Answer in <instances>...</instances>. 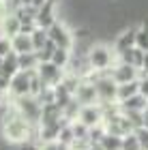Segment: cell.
<instances>
[{
	"label": "cell",
	"instance_id": "cell-1",
	"mask_svg": "<svg viewBox=\"0 0 148 150\" xmlns=\"http://www.w3.org/2000/svg\"><path fill=\"white\" fill-rule=\"evenodd\" d=\"M0 129H2L4 139L11 142V144H26V142H30L32 133H35V125H30L13 105H9L6 112L2 114Z\"/></svg>",
	"mask_w": 148,
	"mask_h": 150
},
{
	"label": "cell",
	"instance_id": "cell-2",
	"mask_svg": "<svg viewBox=\"0 0 148 150\" xmlns=\"http://www.w3.org/2000/svg\"><path fill=\"white\" fill-rule=\"evenodd\" d=\"M86 64L97 73H110L116 64V54L107 43H92L86 52Z\"/></svg>",
	"mask_w": 148,
	"mask_h": 150
},
{
	"label": "cell",
	"instance_id": "cell-3",
	"mask_svg": "<svg viewBox=\"0 0 148 150\" xmlns=\"http://www.w3.org/2000/svg\"><path fill=\"white\" fill-rule=\"evenodd\" d=\"M15 110L24 116L26 120L30 122V125H39V118H41V110H43V105L39 103V99L37 97H32V94H26V97H17V99H13V103H11Z\"/></svg>",
	"mask_w": 148,
	"mask_h": 150
},
{
	"label": "cell",
	"instance_id": "cell-4",
	"mask_svg": "<svg viewBox=\"0 0 148 150\" xmlns=\"http://www.w3.org/2000/svg\"><path fill=\"white\" fill-rule=\"evenodd\" d=\"M47 37H50V41L56 43V47L73 50V45H75V35H73V30L69 28V24H67L64 19H58V22L52 26L47 30Z\"/></svg>",
	"mask_w": 148,
	"mask_h": 150
},
{
	"label": "cell",
	"instance_id": "cell-5",
	"mask_svg": "<svg viewBox=\"0 0 148 150\" xmlns=\"http://www.w3.org/2000/svg\"><path fill=\"white\" fill-rule=\"evenodd\" d=\"M92 84H95V90H97L99 103H118V101H116L118 84L110 77V73H101L99 77L92 81Z\"/></svg>",
	"mask_w": 148,
	"mask_h": 150
},
{
	"label": "cell",
	"instance_id": "cell-6",
	"mask_svg": "<svg viewBox=\"0 0 148 150\" xmlns=\"http://www.w3.org/2000/svg\"><path fill=\"white\" fill-rule=\"evenodd\" d=\"M37 75L41 77L47 86H58L60 81H62V77H64V69H60V67H56L54 62H39V67H37Z\"/></svg>",
	"mask_w": 148,
	"mask_h": 150
},
{
	"label": "cell",
	"instance_id": "cell-7",
	"mask_svg": "<svg viewBox=\"0 0 148 150\" xmlns=\"http://www.w3.org/2000/svg\"><path fill=\"white\" fill-rule=\"evenodd\" d=\"M30 79H32V71H17L11 77V90H9V94L13 99L30 94Z\"/></svg>",
	"mask_w": 148,
	"mask_h": 150
},
{
	"label": "cell",
	"instance_id": "cell-8",
	"mask_svg": "<svg viewBox=\"0 0 148 150\" xmlns=\"http://www.w3.org/2000/svg\"><path fill=\"white\" fill-rule=\"evenodd\" d=\"M110 77L116 81V84H129V81L140 79V71L131 64H125V62H118L116 60V64H114L112 71H110Z\"/></svg>",
	"mask_w": 148,
	"mask_h": 150
},
{
	"label": "cell",
	"instance_id": "cell-9",
	"mask_svg": "<svg viewBox=\"0 0 148 150\" xmlns=\"http://www.w3.org/2000/svg\"><path fill=\"white\" fill-rule=\"evenodd\" d=\"M135 32H137V26H129V28L120 30V35L114 37V54L120 56L123 52L131 50V47H135Z\"/></svg>",
	"mask_w": 148,
	"mask_h": 150
},
{
	"label": "cell",
	"instance_id": "cell-10",
	"mask_svg": "<svg viewBox=\"0 0 148 150\" xmlns=\"http://www.w3.org/2000/svg\"><path fill=\"white\" fill-rule=\"evenodd\" d=\"M75 101L79 105H97L99 103V97H97V90H95V84L92 81H86V79H82V84H79V88L75 90Z\"/></svg>",
	"mask_w": 148,
	"mask_h": 150
},
{
	"label": "cell",
	"instance_id": "cell-11",
	"mask_svg": "<svg viewBox=\"0 0 148 150\" xmlns=\"http://www.w3.org/2000/svg\"><path fill=\"white\" fill-rule=\"evenodd\" d=\"M79 122H84L88 129L97 127V125H103V110H101V105H84L82 110H79Z\"/></svg>",
	"mask_w": 148,
	"mask_h": 150
},
{
	"label": "cell",
	"instance_id": "cell-12",
	"mask_svg": "<svg viewBox=\"0 0 148 150\" xmlns=\"http://www.w3.org/2000/svg\"><path fill=\"white\" fill-rule=\"evenodd\" d=\"M60 122H64L62 110H60L56 103H47V105H43V110H41V118H39V125H37V127L60 125Z\"/></svg>",
	"mask_w": 148,
	"mask_h": 150
},
{
	"label": "cell",
	"instance_id": "cell-13",
	"mask_svg": "<svg viewBox=\"0 0 148 150\" xmlns=\"http://www.w3.org/2000/svg\"><path fill=\"white\" fill-rule=\"evenodd\" d=\"M19 30H22V22L17 19L15 13H9V15H4V19L0 22V35L13 39L15 35H19Z\"/></svg>",
	"mask_w": 148,
	"mask_h": 150
},
{
	"label": "cell",
	"instance_id": "cell-14",
	"mask_svg": "<svg viewBox=\"0 0 148 150\" xmlns=\"http://www.w3.org/2000/svg\"><path fill=\"white\" fill-rule=\"evenodd\" d=\"M116 60L118 62H125V64H131V67H135V69L140 71L142 64H144V52L137 50V47H131V50L123 52L120 56H116Z\"/></svg>",
	"mask_w": 148,
	"mask_h": 150
},
{
	"label": "cell",
	"instance_id": "cell-15",
	"mask_svg": "<svg viewBox=\"0 0 148 150\" xmlns=\"http://www.w3.org/2000/svg\"><path fill=\"white\" fill-rule=\"evenodd\" d=\"M11 47H13L15 54H30V52H35V45H32L30 35H24V32H19V35H15L11 39Z\"/></svg>",
	"mask_w": 148,
	"mask_h": 150
},
{
	"label": "cell",
	"instance_id": "cell-16",
	"mask_svg": "<svg viewBox=\"0 0 148 150\" xmlns=\"http://www.w3.org/2000/svg\"><path fill=\"white\" fill-rule=\"evenodd\" d=\"M118 107L123 112H144L146 107H148V99L142 97V94H135V97H131V99H127L123 101V103H118Z\"/></svg>",
	"mask_w": 148,
	"mask_h": 150
},
{
	"label": "cell",
	"instance_id": "cell-17",
	"mask_svg": "<svg viewBox=\"0 0 148 150\" xmlns=\"http://www.w3.org/2000/svg\"><path fill=\"white\" fill-rule=\"evenodd\" d=\"M140 92V84L137 81H129V84H118V90H116V101L123 103V101L135 97Z\"/></svg>",
	"mask_w": 148,
	"mask_h": 150
},
{
	"label": "cell",
	"instance_id": "cell-18",
	"mask_svg": "<svg viewBox=\"0 0 148 150\" xmlns=\"http://www.w3.org/2000/svg\"><path fill=\"white\" fill-rule=\"evenodd\" d=\"M19 71V64H17V54L15 52H11L9 56H4L2 58V69H0V75H4V77H13Z\"/></svg>",
	"mask_w": 148,
	"mask_h": 150
},
{
	"label": "cell",
	"instance_id": "cell-19",
	"mask_svg": "<svg viewBox=\"0 0 148 150\" xmlns=\"http://www.w3.org/2000/svg\"><path fill=\"white\" fill-rule=\"evenodd\" d=\"M17 64H19V71H35L37 67H39L37 52H30V54H17Z\"/></svg>",
	"mask_w": 148,
	"mask_h": 150
},
{
	"label": "cell",
	"instance_id": "cell-20",
	"mask_svg": "<svg viewBox=\"0 0 148 150\" xmlns=\"http://www.w3.org/2000/svg\"><path fill=\"white\" fill-rule=\"evenodd\" d=\"M99 146L101 150H123V137L114 133H105L103 139L99 142Z\"/></svg>",
	"mask_w": 148,
	"mask_h": 150
},
{
	"label": "cell",
	"instance_id": "cell-21",
	"mask_svg": "<svg viewBox=\"0 0 148 150\" xmlns=\"http://www.w3.org/2000/svg\"><path fill=\"white\" fill-rule=\"evenodd\" d=\"M37 11L39 9H35V6H19L15 11V15L22 24H35L37 22Z\"/></svg>",
	"mask_w": 148,
	"mask_h": 150
},
{
	"label": "cell",
	"instance_id": "cell-22",
	"mask_svg": "<svg viewBox=\"0 0 148 150\" xmlns=\"http://www.w3.org/2000/svg\"><path fill=\"white\" fill-rule=\"evenodd\" d=\"M135 47L142 50L144 54L148 52V24L137 26V32H135Z\"/></svg>",
	"mask_w": 148,
	"mask_h": 150
},
{
	"label": "cell",
	"instance_id": "cell-23",
	"mask_svg": "<svg viewBox=\"0 0 148 150\" xmlns=\"http://www.w3.org/2000/svg\"><path fill=\"white\" fill-rule=\"evenodd\" d=\"M58 142L64 146H73L75 144V135H73V129H71V122H64L62 129H60V135H58Z\"/></svg>",
	"mask_w": 148,
	"mask_h": 150
},
{
	"label": "cell",
	"instance_id": "cell-24",
	"mask_svg": "<svg viewBox=\"0 0 148 150\" xmlns=\"http://www.w3.org/2000/svg\"><path fill=\"white\" fill-rule=\"evenodd\" d=\"M30 39H32V45H35V52H39V50H43V45L47 43V30H43V28H37L35 32L30 35Z\"/></svg>",
	"mask_w": 148,
	"mask_h": 150
},
{
	"label": "cell",
	"instance_id": "cell-25",
	"mask_svg": "<svg viewBox=\"0 0 148 150\" xmlns=\"http://www.w3.org/2000/svg\"><path fill=\"white\" fill-rule=\"evenodd\" d=\"M71 129H73V135H75V142H84V139H88V131H90V129L86 127L84 122L73 120V122H71Z\"/></svg>",
	"mask_w": 148,
	"mask_h": 150
},
{
	"label": "cell",
	"instance_id": "cell-26",
	"mask_svg": "<svg viewBox=\"0 0 148 150\" xmlns=\"http://www.w3.org/2000/svg\"><path fill=\"white\" fill-rule=\"evenodd\" d=\"M123 112V110H120ZM127 116V120L131 122V127H133V131H137V129H142L144 127V112H123Z\"/></svg>",
	"mask_w": 148,
	"mask_h": 150
},
{
	"label": "cell",
	"instance_id": "cell-27",
	"mask_svg": "<svg viewBox=\"0 0 148 150\" xmlns=\"http://www.w3.org/2000/svg\"><path fill=\"white\" fill-rule=\"evenodd\" d=\"M123 150H142V144H140L135 133H129L123 137Z\"/></svg>",
	"mask_w": 148,
	"mask_h": 150
},
{
	"label": "cell",
	"instance_id": "cell-28",
	"mask_svg": "<svg viewBox=\"0 0 148 150\" xmlns=\"http://www.w3.org/2000/svg\"><path fill=\"white\" fill-rule=\"evenodd\" d=\"M103 135H105V127L97 125V127H92L88 131V142H90V144H99V142L103 139Z\"/></svg>",
	"mask_w": 148,
	"mask_h": 150
},
{
	"label": "cell",
	"instance_id": "cell-29",
	"mask_svg": "<svg viewBox=\"0 0 148 150\" xmlns=\"http://www.w3.org/2000/svg\"><path fill=\"white\" fill-rule=\"evenodd\" d=\"M35 150H71L69 146H64V144H60V142H45V144H37Z\"/></svg>",
	"mask_w": 148,
	"mask_h": 150
},
{
	"label": "cell",
	"instance_id": "cell-30",
	"mask_svg": "<svg viewBox=\"0 0 148 150\" xmlns=\"http://www.w3.org/2000/svg\"><path fill=\"white\" fill-rule=\"evenodd\" d=\"M11 52H13V47H11V39H9V37H4V35H0V58L9 56Z\"/></svg>",
	"mask_w": 148,
	"mask_h": 150
},
{
	"label": "cell",
	"instance_id": "cell-31",
	"mask_svg": "<svg viewBox=\"0 0 148 150\" xmlns=\"http://www.w3.org/2000/svg\"><path fill=\"white\" fill-rule=\"evenodd\" d=\"M137 135V139H140V144H142V150H148V129L142 127V129H137V131H133Z\"/></svg>",
	"mask_w": 148,
	"mask_h": 150
},
{
	"label": "cell",
	"instance_id": "cell-32",
	"mask_svg": "<svg viewBox=\"0 0 148 150\" xmlns=\"http://www.w3.org/2000/svg\"><path fill=\"white\" fill-rule=\"evenodd\" d=\"M137 84H140V94L148 99V75H140Z\"/></svg>",
	"mask_w": 148,
	"mask_h": 150
},
{
	"label": "cell",
	"instance_id": "cell-33",
	"mask_svg": "<svg viewBox=\"0 0 148 150\" xmlns=\"http://www.w3.org/2000/svg\"><path fill=\"white\" fill-rule=\"evenodd\" d=\"M9 90H11V79L4 77V75H0V94H2V97H6V94H9Z\"/></svg>",
	"mask_w": 148,
	"mask_h": 150
},
{
	"label": "cell",
	"instance_id": "cell-34",
	"mask_svg": "<svg viewBox=\"0 0 148 150\" xmlns=\"http://www.w3.org/2000/svg\"><path fill=\"white\" fill-rule=\"evenodd\" d=\"M140 75H148V52L144 54V64H142V69H140Z\"/></svg>",
	"mask_w": 148,
	"mask_h": 150
},
{
	"label": "cell",
	"instance_id": "cell-35",
	"mask_svg": "<svg viewBox=\"0 0 148 150\" xmlns=\"http://www.w3.org/2000/svg\"><path fill=\"white\" fill-rule=\"evenodd\" d=\"M4 103V97H2V94H0V105H2Z\"/></svg>",
	"mask_w": 148,
	"mask_h": 150
},
{
	"label": "cell",
	"instance_id": "cell-36",
	"mask_svg": "<svg viewBox=\"0 0 148 150\" xmlns=\"http://www.w3.org/2000/svg\"><path fill=\"white\" fill-rule=\"evenodd\" d=\"M0 69H2V58H0Z\"/></svg>",
	"mask_w": 148,
	"mask_h": 150
}]
</instances>
